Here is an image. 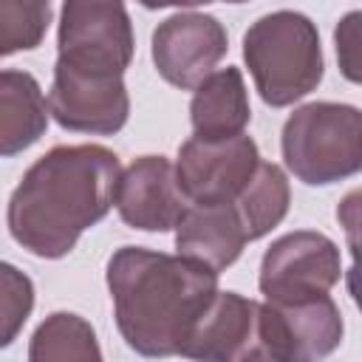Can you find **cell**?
I'll use <instances>...</instances> for the list:
<instances>
[{"mask_svg": "<svg viewBox=\"0 0 362 362\" xmlns=\"http://www.w3.org/2000/svg\"><path fill=\"white\" fill-rule=\"evenodd\" d=\"M181 356L195 362H274L263 325V303L238 291H218Z\"/></svg>", "mask_w": 362, "mask_h": 362, "instance_id": "cell-8", "label": "cell"}, {"mask_svg": "<svg viewBox=\"0 0 362 362\" xmlns=\"http://www.w3.org/2000/svg\"><path fill=\"white\" fill-rule=\"evenodd\" d=\"M226 48V28L204 11H175L153 31V65L181 90H195L209 79Z\"/></svg>", "mask_w": 362, "mask_h": 362, "instance_id": "cell-9", "label": "cell"}, {"mask_svg": "<svg viewBox=\"0 0 362 362\" xmlns=\"http://www.w3.org/2000/svg\"><path fill=\"white\" fill-rule=\"evenodd\" d=\"M243 59L260 99L272 107L294 105L322 79L317 25L300 11H272L243 34Z\"/></svg>", "mask_w": 362, "mask_h": 362, "instance_id": "cell-3", "label": "cell"}, {"mask_svg": "<svg viewBox=\"0 0 362 362\" xmlns=\"http://www.w3.org/2000/svg\"><path fill=\"white\" fill-rule=\"evenodd\" d=\"M119 156L102 144H59L40 156L8 198L11 238L31 255L65 257L116 204Z\"/></svg>", "mask_w": 362, "mask_h": 362, "instance_id": "cell-1", "label": "cell"}, {"mask_svg": "<svg viewBox=\"0 0 362 362\" xmlns=\"http://www.w3.org/2000/svg\"><path fill=\"white\" fill-rule=\"evenodd\" d=\"M260 167L257 144L240 133L223 141L187 139L178 147L175 181L189 204H235Z\"/></svg>", "mask_w": 362, "mask_h": 362, "instance_id": "cell-7", "label": "cell"}, {"mask_svg": "<svg viewBox=\"0 0 362 362\" xmlns=\"http://www.w3.org/2000/svg\"><path fill=\"white\" fill-rule=\"evenodd\" d=\"M48 110L54 122L74 133L110 136L124 127L130 96L124 79H96L54 68Z\"/></svg>", "mask_w": 362, "mask_h": 362, "instance_id": "cell-10", "label": "cell"}, {"mask_svg": "<svg viewBox=\"0 0 362 362\" xmlns=\"http://www.w3.org/2000/svg\"><path fill=\"white\" fill-rule=\"evenodd\" d=\"M51 20V3H0V54L11 57L17 51H31L42 42Z\"/></svg>", "mask_w": 362, "mask_h": 362, "instance_id": "cell-18", "label": "cell"}, {"mask_svg": "<svg viewBox=\"0 0 362 362\" xmlns=\"http://www.w3.org/2000/svg\"><path fill=\"white\" fill-rule=\"evenodd\" d=\"M133 45L130 14L122 3L68 0L59 8L54 68L96 79H124Z\"/></svg>", "mask_w": 362, "mask_h": 362, "instance_id": "cell-5", "label": "cell"}, {"mask_svg": "<svg viewBox=\"0 0 362 362\" xmlns=\"http://www.w3.org/2000/svg\"><path fill=\"white\" fill-rule=\"evenodd\" d=\"M107 288L122 339L141 356H181L198 320L218 297V272L141 246L107 260Z\"/></svg>", "mask_w": 362, "mask_h": 362, "instance_id": "cell-2", "label": "cell"}, {"mask_svg": "<svg viewBox=\"0 0 362 362\" xmlns=\"http://www.w3.org/2000/svg\"><path fill=\"white\" fill-rule=\"evenodd\" d=\"M246 243H249V232L235 204H212V206L189 204L187 215L175 226L178 255L212 272H223L226 266H232Z\"/></svg>", "mask_w": 362, "mask_h": 362, "instance_id": "cell-13", "label": "cell"}, {"mask_svg": "<svg viewBox=\"0 0 362 362\" xmlns=\"http://www.w3.org/2000/svg\"><path fill=\"white\" fill-rule=\"evenodd\" d=\"M116 209L133 229L167 232L181 223L189 201L175 181V167L164 156H141L122 173Z\"/></svg>", "mask_w": 362, "mask_h": 362, "instance_id": "cell-12", "label": "cell"}, {"mask_svg": "<svg viewBox=\"0 0 362 362\" xmlns=\"http://www.w3.org/2000/svg\"><path fill=\"white\" fill-rule=\"evenodd\" d=\"M288 201H291V189H288L286 173L272 161H260L255 178L235 201V206L246 223L249 240L269 235L286 218Z\"/></svg>", "mask_w": 362, "mask_h": 362, "instance_id": "cell-17", "label": "cell"}, {"mask_svg": "<svg viewBox=\"0 0 362 362\" xmlns=\"http://www.w3.org/2000/svg\"><path fill=\"white\" fill-rule=\"evenodd\" d=\"M337 221L345 229V240H348V249H351V257H354V263H351V269L345 274L348 294L354 297L356 308L362 311V187L351 189L339 201Z\"/></svg>", "mask_w": 362, "mask_h": 362, "instance_id": "cell-20", "label": "cell"}, {"mask_svg": "<svg viewBox=\"0 0 362 362\" xmlns=\"http://www.w3.org/2000/svg\"><path fill=\"white\" fill-rule=\"evenodd\" d=\"M252 119L249 93L238 68L226 65L204 79L189 102V122L195 139L204 141H223L243 133Z\"/></svg>", "mask_w": 362, "mask_h": 362, "instance_id": "cell-14", "label": "cell"}, {"mask_svg": "<svg viewBox=\"0 0 362 362\" xmlns=\"http://www.w3.org/2000/svg\"><path fill=\"white\" fill-rule=\"evenodd\" d=\"M334 48L339 74L348 82L362 85V8L348 11L334 28Z\"/></svg>", "mask_w": 362, "mask_h": 362, "instance_id": "cell-21", "label": "cell"}, {"mask_svg": "<svg viewBox=\"0 0 362 362\" xmlns=\"http://www.w3.org/2000/svg\"><path fill=\"white\" fill-rule=\"evenodd\" d=\"M283 161L297 181L325 187L362 173V110L342 102L297 107L280 136Z\"/></svg>", "mask_w": 362, "mask_h": 362, "instance_id": "cell-4", "label": "cell"}, {"mask_svg": "<svg viewBox=\"0 0 362 362\" xmlns=\"http://www.w3.org/2000/svg\"><path fill=\"white\" fill-rule=\"evenodd\" d=\"M263 325L274 362H320L342 342V314L328 294L297 305L263 303Z\"/></svg>", "mask_w": 362, "mask_h": 362, "instance_id": "cell-11", "label": "cell"}, {"mask_svg": "<svg viewBox=\"0 0 362 362\" xmlns=\"http://www.w3.org/2000/svg\"><path fill=\"white\" fill-rule=\"evenodd\" d=\"M34 308V286L11 263L0 266V345H11Z\"/></svg>", "mask_w": 362, "mask_h": 362, "instance_id": "cell-19", "label": "cell"}, {"mask_svg": "<svg viewBox=\"0 0 362 362\" xmlns=\"http://www.w3.org/2000/svg\"><path fill=\"white\" fill-rule=\"evenodd\" d=\"M28 362H102V348L88 320L54 311L31 334Z\"/></svg>", "mask_w": 362, "mask_h": 362, "instance_id": "cell-16", "label": "cell"}, {"mask_svg": "<svg viewBox=\"0 0 362 362\" xmlns=\"http://www.w3.org/2000/svg\"><path fill=\"white\" fill-rule=\"evenodd\" d=\"M48 99L28 71L6 68L0 74V153L6 158L23 153L48 127Z\"/></svg>", "mask_w": 362, "mask_h": 362, "instance_id": "cell-15", "label": "cell"}, {"mask_svg": "<svg viewBox=\"0 0 362 362\" xmlns=\"http://www.w3.org/2000/svg\"><path fill=\"white\" fill-rule=\"evenodd\" d=\"M337 243L311 229L277 238L260 260V294L272 305H297L325 297L339 280Z\"/></svg>", "mask_w": 362, "mask_h": 362, "instance_id": "cell-6", "label": "cell"}]
</instances>
